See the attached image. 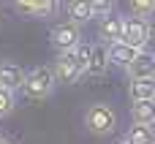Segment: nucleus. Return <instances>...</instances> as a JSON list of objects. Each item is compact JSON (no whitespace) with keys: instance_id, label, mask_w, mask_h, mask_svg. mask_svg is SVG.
<instances>
[{"instance_id":"f257e3e1","label":"nucleus","mask_w":155,"mask_h":144,"mask_svg":"<svg viewBox=\"0 0 155 144\" xmlns=\"http://www.w3.org/2000/svg\"><path fill=\"white\" fill-rule=\"evenodd\" d=\"M84 128L87 133L104 139L117 131V112L112 103H90L84 109Z\"/></svg>"},{"instance_id":"f03ea898","label":"nucleus","mask_w":155,"mask_h":144,"mask_svg":"<svg viewBox=\"0 0 155 144\" xmlns=\"http://www.w3.org/2000/svg\"><path fill=\"white\" fill-rule=\"evenodd\" d=\"M54 87H57V79H54L52 65H35V68L27 71L22 93L27 98H33V101H44V98H49L54 93Z\"/></svg>"},{"instance_id":"7ed1b4c3","label":"nucleus","mask_w":155,"mask_h":144,"mask_svg":"<svg viewBox=\"0 0 155 144\" xmlns=\"http://www.w3.org/2000/svg\"><path fill=\"white\" fill-rule=\"evenodd\" d=\"M150 38H153V25L147 16H136V14L125 16V22H123V41L125 44H131L136 49H147Z\"/></svg>"},{"instance_id":"20e7f679","label":"nucleus","mask_w":155,"mask_h":144,"mask_svg":"<svg viewBox=\"0 0 155 144\" xmlns=\"http://www.w3.org/2000/svg\"><path fill=\"white\" fill-rule=\"evenodd\" d=\"M79 41H82V27L71 19H65V22H60L49 30V44L57 52H74L79 46Z\"/></svg>"},{"instance_id":"39448f33","label":"nucleus","mask_w":155,"mask_h":144,"mask_svg":"<svg viewBox=\"0 0 155 144\" xmlns=\"http://www.w3.org/2000/svg\"><path fill=\"white\" fill-rule=\"evenodd\" d=\"M52 71H54V79L63 82V84H76L84 76V68L79 65L74 52H57V57L52 63Z\"/></svg>"},{"instance_id":"423d86ee","label":"nucleus","mask_w":155,"mask_h":144,"mask_svg":"<svg viewBox=\"0 0 155 144\" xmlns=\"http://www.w3.org/2000/svg\"><path fill=\"white\" fill-rule=\"evenodd\" d=\"M128 79H155V52L150 49H139L136 57L131 60V65L125 68Z\"/></svg>"},{"instance_id":"0eeeda50","label":"nucleus","mask_w":155,"mask_h":144,"mask_svg":"<svg viewBox=\"0 0 155 144\" xmlns=\"http://www.w3.org/2000/svg\"><path fill=\"white\" fill-rule=\"evenodd\" d=\"M123 22H125V16H120L117 11L101 16V19H98V38H101V44L123 41Z\"/></svg>"},{"instance_id":"6e6552de","label":"nucleus","mask_w":155,"mask_h":144,"mask_svg":"<svg viewBox=\"0 0 155 144\" xmlns=\"http://www.w3.org/2000/svg\"><path fill=\"white\" fill-rule=\"evenodd\" d=\"M25 76H27V71L19 68L16 63H0V87L14 90V93H22Z\"/></svg>"},{"instance_id":"1a4fd4ad","label":"nucleus","mask_w":155,"mask_h":144,"mask_svg":"<svg viewBox=\"0 0 155 144\" xmlns=\"http://www.w3.org/2000/svg\"><path fill=\"white\" fill-rule=\"evenodd\" d=\"M106 52H109V63L125 71V68L131 65V60L136 57L139 49L131 46V44H125V41H114V44H106Z\"/></svg>"},{"instance_id":"9d476101","label":"nucleus","mask_w":155,"mask_h":144,"mask_svg":"<svg viewBox=\"0 0 155 144\" xmlns=\"http://www.w3.org/2000/svg\"><path fill=\"white\" fill-rule=\"evenodd\" d=\"M109 68H112V63H109L106 44H93V54H90V63H87L84 74L87 76H104Z\"/></svg>"},{"instance_id":"9b49d317","label":"nucleus","mask_w":155,"mask_h":144,"mask_svg":"<svg viewBox=\"0 0 155 144\" xmlns=\"http://www.w3.org/2000/svg\"><path fill=\"white\" fill-rule=\"evenodd\" d=\"M65 16H68L71 22H76L79 27L95 19V14H93V8H90V0H68V3H65Z\"/></svg>"},{"instance_id":"f8f14e48","label":"nucleus","mask_w":155,"mask_h":144,"mask_svg":"<svg viewBox=\"0 0 155 144\" xmlns=\"http://www.w3.org/2000/svg\"><path fill=\"white\" fill-rule=\"evenodd\" d=\"M128 98L136 101H153L155 98V79H131L128 82Z\"/></svg>"},{"instance_id":"ddd939ff","label":"nucleus","mask_w":155,"mask_h":144,"mask_svg":"<svg viewBox=\"0 0 155 144\" xmlns=\"http://www.w3.org/2000/svg\"><path fill=\"white\" fill-rule=\"evenodd\" d=\"M131 120L136 125H155V98L153 101H136L131 106Z\"/></svg>"},{"instance_id":"4468645a","label":"nucleus","mask_w":155,"mask_h":144,"mask_svg":"<svg viewBox=\"0 0 155 144\" xmlns=\"http://www.w3.org/2000/svg\"><path fill=\"white\" fill-rule=\"evenodd\" d=\"M128 144H155V131L153 125H131L128 131H125V136H123Z\"/></svg>"},{"instance_id":"2eb2a0df","label":"nucleus","mask_w":155,"mask_h":144,"mask_svg":"<svg viewBox=\"0 0 155 144\" xmlns=\"http://www.w3.org/2000/svg\"><path fill=\"white\" fill-rule=\"evenodd\" d=\"M60 8H63V0H38L35 19H41V22H49V19H54V16L60 14Z\"/></svg>"},{"instance_id":"dca6fc26","label":"nucleus","mask_w":155,"mask_h":144,"mask_svg":"<svg viewBox=\"0 0 155 144\" xmlns=\"http://www.w3.org/2000/svg\"><path fill=\"white\" fill-rule=\"evenodd\" d=\"M14 109H16V93L0 87V117H8Z\"/></svg>"},{"instance_id":"f3484780","label":"nucleus","mask_w":155,"mask_h":144,"mask_svg":"<svg viewBox=\"0 0 155 144\" xmlns=\"http://www.w3.org/2000/svg\"><path fill=\"white\" fill-rule=\"evenodd\" d=\"M128 8H131V14L150 19L155 14V0H128Z\"/></svg>"},{"instance_id":"a211bd4d","label":"nucleus","mask_w":155,"mask_h":144,"mask_svg":"<svg viewBox=\"0 0 155 144\" xmlns=\"http://www.w3.org/2000/svg\"><path fill=\"white\" fill-rule=\"evenodd\" d=\"M90 8H93V14L101 19V16L117 11V0H90Z\"/></svg>"},{"instance_id":"6ab92c4d","label":"nucleus","mask_w":155,"mask_h":144,"mask_svg":"<svg viewBox=\"0 0 155 144\" xmlns=\"http://www.w3.org/2000/svg\"><path fill=\"white\" fill-rule=\"evenodd\" d=\"M74 54H76L79 65H82V68H87V63H90V54H93V44H87V41H79V46L74 49Z\"/></svg>"},{"instance_id":"aec40b11","label":"nucleus","mask_w":155,"mask_h":144,"mask_svg":"<svg viewBox=\"0 0 155 144\" xmlns=\"http://www.w3.org/2000/svg\"><path fill=\"white\" fill-rule=\"evenodd\" d=\"M11 5L25 14V16H35V8H38V0H11Z\"/></svg>"},{"instance_id":"412c9836","label":"nucleus","mask_w":155,"mask_h":144,"mask_svg":"<svg viewBox=\"0 0 155 144\" xmlns=\"http://www.w3.org/2000/svg\"><path fill=\"white\" fill-rule=\"evenodd\" d=\"M0 144H11V142H8V139H0Z\"/></svg>"},{"instance_id":"4be33fe9","label":"nucleus","mask_w":155,"mask_h":144,"mask_svg":"<svg viewBox=\"0 0 155 144\" xmlns=\"http://www.w3.org/2000/svg\"><path fill=\"white\" fill-rule=\"evenodd\" d=\"M117 144H128V142H125V139H123V142H117Z\"/></svg>"}]
</instances>
